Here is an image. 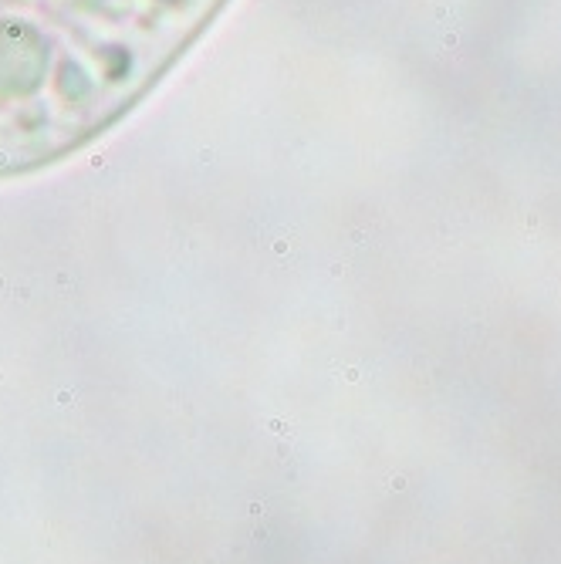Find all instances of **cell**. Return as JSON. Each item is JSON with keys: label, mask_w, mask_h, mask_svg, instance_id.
<instances>
[{"label": "cell", "mask_w": 561, "mask_h": 564, "mask_svg": "<svg viewBox=\"0 0 561 564\" xmlns=\"http://www.w3.org/2000/svg\"><path fill=\"white\" fill-rule=\"evenodd\" d=\"M230 0H0V179L115 129Z\"/></svg>", "instance_id": "obj_1"}]
</instances>
